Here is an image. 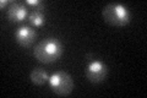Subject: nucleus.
<instances>
[{"mask_svg":"<svg viewBox=\"0 0 147 98\" xmlns=\"http://www.w3.org/2000/svg\"><path fill=\"white\" fill-rule=\"evenodd\" d=\"M64 52L63 43L58 38H45L40 41L33 49V57L43 64H52L61 57Z\"/></svg>","mask_w":147,"mask_h":98,"instance_id":"nucleus-1","label":"nucleus"},{"mask_svg":"<svg viewBox=\"0 0 147 98\" xmlns=\"http://www.w3.org/2000/svg\"><path fill=\"white\" fill-rule=\"evenodd\" d=\"M103 20L110 26L123 27L126 26L131 21V14L129 9L123 4L112 3L105 5L102 10Z\"/></svg>","mask_w":147,"mask_h":98,"instance_id":"nucleus-2","label":"nucleus"},{"mask_svg":"<svg viewBox=\"0 0 147 98\" xmlns=\"http://www.w3.org/2000/svg\"><path fill=\"white\" fill-rule=\"evenodd\" d=\"M49 85L52 91L59 97H67L74 90L72 77L65 71H57L49 77Z\"/></svg>","mask_w":147,"mask_h":98,"instance_id":"nucleus-3","label":"nucleus"},{"mask_svg":"<svg viewBox=\"0 0 147 98\" xmlns=\"http://www.w3.org/2000/svg\"><path fill=\"white\" fill-rule=\"evenodd\" d=\"M108 75V68L99 60H93L86 66V77L92 83L103 82Z\"/></svg>","mask_w":147,"mask_h":98,"instance_id":"nucleus-4","label":"nucleus"},{"mask_svg":"<svg viewBox=\"0 0 147 98\" xmlns=\"http://www.w3.org/2000/svg\"><path fill=\"white\" fill-rule=\"evenodd\" d=\"M37 38V32L30 26H21L15 32V41L24 48H30Z\"/></svg>","mask_w":147,"mask_h":98,"instance_id":"nucleus-5","label":"nucleus"},{"mask_svg":"<svg viewBox=\"0 0 147 98\" xmlns=\"http://www.w3.org/2000/svg\"><path fill=\"white\" fill-rule=\"evenodd\" d=\"M6 15H7V20L10 22H22L28 17L30 14L24 4L13 1L11 5L7 7Z\"/></svg>","mask_w":147,"mask_h":98,"instance_id":"nucleus-6","label":"nucleus"},{"mask_svg":"<svg viewBox=\"0 0 147 98\" xmlns=\"http://www.w3.org/2000/svg\"><path fill=\"white\" fill-rule=\"evenodd\" d=\"M30 78L31 82L36 86H42L45 82L49 81V76L47 71L42 68H34L30 74Z\"/></svg>","mask_w":147,"mask_h":98,"instance_id":"nucleus-7","label":"nucleus"},{"mask_svg":"<svg viewBox=\"0 0 147 98\" xmlns=\"http://www.w3.org/2000/svg\"><path fill=\"white\" fill-rule=\"evenodd\" d=\"M42 10H43V7H37L28 15V21L32 26L42 27L45 23V16Z\"/></svg>","mask_w":147,"mask_h":98,"instance_id":"nucleus-8","label":"nucleus"},{"mask_svg":"<svg viewBox=\"0 0 147 98\" xmlns=\"http://www.w3.org/2000/svg\"><path fill=\"white\" fill-rule=\"evenodd\" d=\"M25 3L27 4V5L34 6L36 9H37V7H44V5L42 4V1H40V0H26Z\"/></svg>","mask_w":147,"mask_h":98,"instance_id":"nucleus-9","label":"nucleus"},{"mask_svg":"<svg viewBox=\"0 0 147 98\" xmlns=\"http://www.w3.org/2000/svg\"><path fill=\"white\" fill-rule=\"evenodd\" d=\"M12 3H13L12 0H1V1H0V7H1V10H3V9L5 7L6 5H9V4H10V5H11Z\"/></svg>","mask_w":147,"mask_h":98,"instance_id":"nucleus-10","label":"nucleus"}]
</instances>
